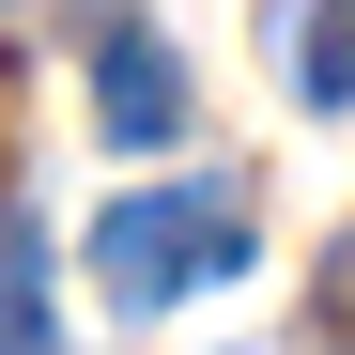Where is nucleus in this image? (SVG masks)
I'll list each match as a JSON object with an SVG mask.
<instances>
[{
  "instance_id": "obj_1",
  "label": "nucleus",
  "mask_w": 355,
  "mask_h": 355,
  "mask_svg": "<svg viewBox=\"0 0 355 355\" xmlns=\"http://www.w3.org/2000/svg\"><path fill=\"white\" fill-rule=\"evenodd\" d=\"M248 186H124L93 216V293L124 324H155V309H186V293H216V278H248Z\"/></svg>"
},
{
  "instance_id": "obj_2",
  "label": "nucleus",
  "mask_w": 355,
  "mask_h": 355,
  "mask_svg": "<svg viewBox=\"0 0 355 355\" xmlns=\"http://www.w3.org/2000/svg\"><path fill=\"white\" fill-rule=\"evenodd\" d=\"M93 124L124 139V155L186 139V46H170L155 16H108V31H93Z\"/></svg>"
},
{
  "instance_id": "obj_3",
  "label": "nucleus",
  "mask_w": 355,
  "mask_h": 355,
  "mask_svg": "<svg viewBox=\"0 0 355 355\" xmlns=\"http://www.w3.org/2000/svg\"><path fill=\"white\" fill-rule=\"evenodd\" d=\"M0 355H62V309H46V248L0 232Z\"/></svg>"
},
{
  "instance_id": "obj_4",
  "label": "nucleus",
  "mask_w": 355,
  "mask_h": 355,
  "mask_svg": "<svg viewBox=\"0 0 355 355\" xmlns=\"http://www.w3.org/2000/svg\"><path fill=\"white\" fill-rule=\"evenodd\" d=\"M293 93H309V108H355V0H324V16H309V46H293Z\"/></svg>"
}]
</instances>
